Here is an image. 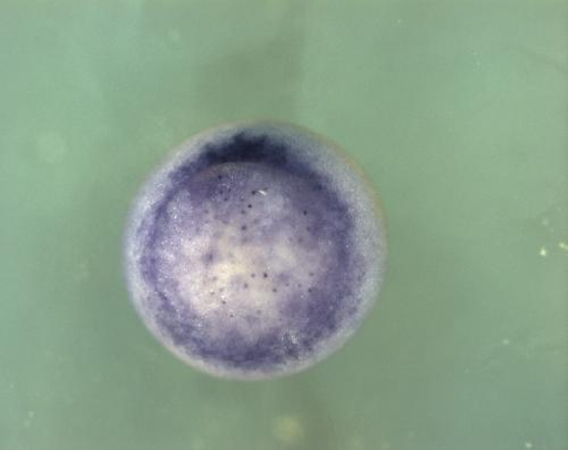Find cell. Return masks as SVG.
Here are the masks:
<instances>
[{"label": "cell", "mask_w": 568, "mask_h": 450, "mask_svg": "<svg viewBox=\"0 0 568 450\" xmlns=\"http://www.w3.org/2000/svg\"><path fill=\"white\" fill-rule=\"evenodd\" d=\"M158 327L215 369L278 374L311 361L365 294L363 218L292 142L239 132L168 176L140 235Z\"/></svg>", "instance_id": "cell-1"}]
</instances>
